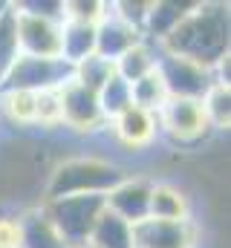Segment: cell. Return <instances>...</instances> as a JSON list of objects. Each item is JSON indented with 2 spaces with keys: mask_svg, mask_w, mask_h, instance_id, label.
<instances>
[{
  "mask_svg": "<svg viewBox=\"0 0 231 248\" xmlns=\"http://www.w3.org/2000/svg\"><path fill=\"white\" fill-rule=\"evenodd\" d=\"M229 32L226 3H194L159 49L214 69L229 55Z\"/></svg>",
  "mask_w": 231,
  "mask_h": 248,
  "instance_id": "1",
  "label": "cell"
},
{
  "mask_svg": "<svg viewBox=\"0 0 231 248\" xmlns=\"http://www.w3.org/2000/svg\"><path fill=\"white\" fill-rule=\"evenodd\" d=\"M124 176H127L124 168H118L116 162L101 159V156L58 159L52 165V170H50L47 185H44V199H61V196H75V193H101V196H107Z\"/></svg>",
  "mask_w": 231,
  "mask_h": 248,
  "instance_id": "2",
  "label": "cell"
},
{
  "mask_svg": "<svg viewBox=\"0 0 231 248\" xmlns=\"http://www.w3.org/2000/svg\"><path fill=\"white\" fill-rule=\"evenodd\" d=\"M41 205L58 228V234L64 237V243L69 248H84L104 211V196L75 193V196H61V199H44Z\"/></svg>",
  "mask_w": 231,
  "mask_h": 248,
  "instance_id": "3",
  "label": "cell"
},
{
  "mask_svg": "<svg viewBox=\"0 0 231 248\" xmlns=\"http://www.w3.org/2000/svg\"><path fill=\"white\" fill-rule=\"evenodd\" d=\"M156 124H159V133L176 147H191L211 136L202 101H194V98H168L156 110Z\"/></svg>",
  "mask_w": 231,
  "mask_h": 248,
  "instance_id": "4",
  "label": "cell"
},
{
  "mask_svg": "<svg viewBox=\"0 0 231 248\" xmlns=\"http://www.w3.org/2000/svg\"><path fill=\"white\" fill-rule=\"evenodd\" d=\"M72 78V66L66 61H47V58H29L17 55V61L9 66V72L0 81V90H20V93H50L61 90Z\"/></svg>",
  "mask_w": 231,
  "mask_h": 248,
  "instance_id": "5",
  "label": "cell"
},
{
  "mask_svg": "<svg viewBox=\"0 0 231 248\" xmlns=\"http://www.w3.org/2000/svg\"><path fill=\"white\" fill-rule=\"evenodd\" d=\"M156 72H159V78H162V84L168 90V98H194V101H202L205 93L214 84H220L211 66L194 63V61H188V58L162 52V49H159Z\"/></svg>",
  "mask_w": 231,
  "mask_h": 248,
  "instance_id": "6",
  "label": "cell"
},
{
  "mask_svg": "<svg viewBox=\"0 0 231 248\" xmlns=\"http://www.w3.org/2000/svg\"><path fill=\"white\" fill-rule=\"evenodd\" d=\"M15 9V32H17V49L20 55L29 58H47L58 61L61 58V17L38 15V12H23L12 3Z\"/></svg>",
  "mask_w": 231,
  "mask_h": 248,
  "instance_id": "7",
  "label": "cell"
},
{
  "mask_svg": "<svg viewBox=\"0 0 231 248\" xmlns=\"http://www.w3.org/2000/svg\"><path fill=\"white\" fill-rule=\"evenodd\" d=\"M58 104H61V127L69 133L96 136L107 127L101 104H99V93L81 87L72 78L58 90Z\"/></svg>",
  "mask_w": 231,
  "mask_h": 248,
  "instance_id": "8",
  "label": "cell"
},
{
  "mask_svg": "<svg viewBox=\"0 0 231 248\" xmlns=\"http://www.w3.org/2000/svg\"><path fill=\"white\" fill-rule=\"evenodd\" d=\"M199 225L194 219L165 222V219H142L133 225V248H197Z\"/></svg>",
  "mask_w": 231,
  "mask_h": 248,
  "instance_id": "9",
  "label": "cell"
},
{
  "mask_svg": "<svg viewBox=\"0 0 231 248\" xmlns=\"http://www.w3.org/2000/svg\"><path fill=\"white\" fill-rule=\"evenodd\" d=\"M150 187L153 179L150 176H133L127 173L118 185L104 196L107 211L116 214L118 219H124L127 225H136L142 219H148V208H150Z\"/></svg>",
  "mask_w": 231,
  "mask_h": 248,
  "instance_id": "10",
  "label": "cell"
},
{
  "mask_svg": "<svg viewBox=\"0 0 231 248\" xmlns=\"http://www.w3.org/2000/svg\"><path fill=\"white\" fill-rule=\"evenodd\" d=\"M142 38V32L136 26H130L127 20H121L113 12V3L104 6V15L96 23V55H101L104 61H118L130 46H136Z\"/></svg>",
  "mask_w": 231,
  "mask_h": 248,
  "instance_id": "11",
  "label": "cell"
},
{
  "mask_svg": "<svg viewBox=\"0 0 231 248\" xmlns=\"http://www.w3.org/2000/svg\"><path fill=\"white\" fill-rule=\"evenodd\" d=\"M113 139L124 147V150H145L153 144V139L159 136V124H156V113H148L142 107H127L124 113H118L113 122H107Z\"/></svg>",
  "mask_w": 231,
  "mask_h": 248,
  "instance_id": "12",
  "label": "cell"
},
{
  "mask_svg": "<svg viewBox=\"0 0 231 248\" xmlns=\"http://www.w3.org/2000/svg\"><path fill=\"white\" fill-rule=\"evenodd\" d=\"M15 217H17V228H20V248H69L52 225V219L47 217L41 202L26 205Z\"/></svg>",
  "mask_w": 231,
  "mask_h": 248,
  "instance_id": "13",
  "label": "cell"
},
{
  "mask_svg": "<svg viewBox=\"0 0 231 248\" xmlns=\"http://www.w3.org/2000/svg\"><path fill=\"white\" fill-rule=\"evenodd\" d=\"M150 219H165V222H185L194 219L191 217V196L185 187L176 182H156L150 187V208H148Z\"/></svg>",
  "mask_w": 231,
  "mask_h": 248,
  "instance_id": "14",
  "label": "cell"
},
{
  "mask_svg": "<svg viewBox=\"0 0 231 248\" xmlns=\"http://www.w3.org/2000/svg\"><path fill=\"white\" fill-rule=\"evenodd\" d=\"M194 3H150L145 23H142V38L153 46H162L165 38L176 29V23L185 17V12Z\"/></svg>",
  "mask_w": 231,
  "mask_h": 248,
  "instance_id": "15",
  "label": "cell"
},
{
  "mask_svg": "<svg viewBox=\"0 0 231 248\" xmlns=\"http://www.w3.org/2000/svg\"><path fill=\"white\" fill-rule=\"evenodd\" d=\"M90 55H96V23L64 20V26H61V61L75 66Z\"/></svg>",
  "mask_w": 231,
  "mask_h": 248,
  "instance_id": "16",
  "label": "cell"
},
{
  "mask_svg": "<svg viewBox=\"0 0 231 248\" xmlns=\"http://www.w3.org/2000/svg\"><path fill=\"white\" fill-rule=\"evenodd\" d=\"M159 63V46L148 44V41H139L136 46H130L118 61L113 63L116 66V75L124 81V84H136L139 78L150 75Z\"/></svg>",
  "mask_w": 231,
  "mask_h": 248,
  "instance_id": "17",
  "label": "cell"
},
{
  "mask_svg": "<svg viewBox=\"0 0 231 248\" xmlns=\"http://www.w3.org/2000/svg\"><path fill=\"white\" fill-rule=\"evenodd\" d=\"M87 246L90 248H133V225H127L124 219L110 214L107 205H104V211H101Z\"/></svg>",
  "mask_w": 231,
  "mask_h": 248,
  "instance_id": "18",
  "label": "cell"
},
{
  "mask_svg": "<svg viewBox=\"0 0 231 248\" xmlns=\"http://www.w3.org/2000/svg\"><path fill=\"white\" fill-rule=\"evenodd\" d=\"M0 119L15 130L35 127V93L0 90Z\"/></svg>",
  "mask_w": 231,
  "mask_h": 248,
  "instance_id": "19",
  "label": "cell"
},
{
  "mask_svg": "<svg viewBox=\"0 0 231 248\" xmlns=\"http://www.w3.org/2000/svg\"><path fill=\"white\" fill-rule=\"evenodd\" d=\"M202 110L211 133H226L231 127V87L229 84H214L205 98H202Z\"/></svg>",
  "mask_w": 231,
  "mask_h": 248,
  "instance_id": "20",
  "label": "cell"
},
{
  "mask_svg": "<svg viewBox=\"0 0 231 248\" xmlns=\"http://www.w3.org/2000/svg\"><path fill=\"white\" fill-rule=\"evenodd\" d=\"M130 101H133V107H142L148 113H156L168 101V90H165V84H162L156 69L150 75L139 78L136 84H130Z\"/></svg>",
  "mask_w": 231,
  "mask_h": 248,
  "instance_id": "21",
  "label": "cell"
},
{
  "mask_svg": "<svg viewBox=\"0 0 231 248\" xmlns=\"http://www.w3.org/2000/svg\"><path fill=\"white\" fill-rule=\"evenodd\" d=\"M113 75H116L113 61H104L101 55H90V58H84V61H78L72 66V81H78L81 87H87L93 93H99Z\"/></svg>",
  "mask_w": 231,
  "mask_h": 248,
  "instance_id": "22",
  "label": "cell"
},
{
  "mask_svg": "<svg viewBox=\"0 0 231 248\" xmlns=\"http://www.w3.org/2000/svg\"><path fill=\"white\" fill-rule=\"evenodd\" d=\"M99 104L104 113V122H113L118 113H124L133 101H130V84H124L118 75H113L101 90H99Z\"/></svg>",
  "mask_w": 231,
  "mask_h": 248,
  "instance_id": "23",
  "label": "cell"
},
{
  "mask_svg": "<svg viewBox=\"0 0 231 248\" xmlns=\"http://www.w3.org/2000/svg\"><path fill=\"white\" fill-rule=\"evenodd\" d=\"M20 49H17V32H15V9L12 3H6L3 15H0V81L9 72V66L17 61Z\"/></svg>",
  "mask_w": 231,
  "mask_h": 248,
  "instance_id": "24",
  "label": "cell"
},
{
  "mask_svg": "<svg viewBox=\"0 0 231 248\" xmlns=\"http://www.w3.org/2000/svg\"><path fill=\"white\" fill-rule=\"evenodd\" d=\"M107 3L99 0H66L64 3V20H78V23H99V17L104 15Z\"/></svg>",
  "mask_w": 231,
  "mask_h": 248,
  "instance_id": "25",
  "label": "cell"
},
{
  "mask_svg": "<svg viewBox=\"0 0 231 248\" xmlns=\"http://www.w3.org/2000/svg\"><path fill=\"white\" fill-rule=\"evenodd\" d=\"M0 248H20V228L15 214H0Z\"/></svg>",
  "mask_w": 231,
  "mask_h": 248,
  "instance_id": "26",
  "label": "cell"
},
{
  "mask_svg": "<svg viewBox=\"0 0 231 248\" xmlns=\"http://www.w3.org/2000/svg\"><path fill=\"white\" fill-rule=\"evenodd\" d=\"M3 9H6V3H0V15H3Z\"/></svg>",
  "mask_w": 231,
  "mask_h": 248,
  "instance_id": "27",
  "label": "cell"
},
{
  "mask_svg": "<svg viewBox=\"0 0 231 248\" xmlns=\"http://www.w3.org/2000/svg\"><path fill=\"white\" fill-rule=\"evenodd\" d=\"M84 248H90V246H84Z\"/></svg>",
  "mask_w": 231,
  "mask_h": 248,
  "instance_id": "28",
  "label": "cell"
}]
</instances>
